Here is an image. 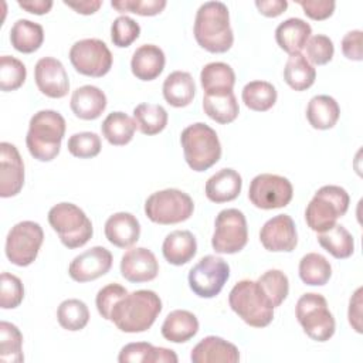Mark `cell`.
Here are the masks:
<instances>
[{"label": "cell", "instance_id": "6da1fadb", "mask_svg": "<svg viewBox=\"0 0 363 363\" xmlns=\"http://www.w3.org/2000/svg\"><path fill=\"white\" fill-rule=\"evenodd\" d=\"M162 308V299L155 291L138 289L128 292L113 305L109 320L121 332L142 333L150 329Z\"/></svg>", "mask_w": 363, "mask_h": 363}, {"label": "cell", "instance_id": "7a4b0ae2", "mask_svg": "<svg viewBox=\"0 0 363 363\" xmlns=\"http://www.w3.org/2000/svg\"><path fill=\"white\" fill-rule=\"evenodd\" d=\"M193 33L197 44L206 51L227 52L234 43L228 7L223 1L203 3L196 13Z\"/></svg>", "mask_w": 363, "mask_h": 363}, {"label": "cell", "instance_id": "3957f363", "mask_svg": "<svg viewBox=\"0 0 363 363\" xmlns=\"http://www.w3.org/2000/svg\"><path fill=\"white\" fill-rule=\"evenodd\" d=\"M64 135V116L54 109H43L30 119L26 145L30 155L38 162H51L60 153Z\"/></svg>", "mask_w": 363, "mask_h": 363}, {"label": "cell", "instance_id": "277c9868", "mask_svg": "<svg viewBox=\"0 0 363 363\" xmlns=\"http://www.w3.org/2000/svg\"><path fill=\"white\" fill-rule=\"evenodd\" d=\"M180 143L187 166L194 172H204L221 157V143L217 132L203 122H196L183 129Z\"/></svg>", "mask_w": 363, "mask_h": 363}, {"label": "cell", "instance_id": "5b68a950", "mask_svg": "<svg viewBox=\"0 0 363 363\" xmlns=\"http://www.w3.org/2000/svg\"><path fill=\"white\" fill-rule=\"evenodd\" d=\"M228 303L248 326L265 328L274 319V306L257 281L242 279L237 282L228 294Z\"/></svg>", "mask_w": 363, "mask_h": 363}, {"label": "cell", "instance_id": "8992f818", "mask_svg": "<svg viewBox=\"0 0 363 363\" xmlns=\"http://www.w3.org/2000/svg\"><path fill=\"white\" fill-rule=\"evenodd\" d=\"M349 193L336 184H326L318 189L305 210L308 227L316 233L332 228L337 218L345 216L349 208Z\"/></svg>", "mask_w": 363, "mask_h": 363}, {"label": "cell", "instance_id": "52a82bcc", "mask_svg": "<svg viewBox=\"0 0 363 363\" xmlns=\"http://www.w3.org/2000/svg\"><path fill=\"white\" fill-rule=\"evenodd\" d=\"M48 223L58 234L60 241L69 250L85 245L94 234L88 216L74 203H58L48 211Z\"/></svg>", "mask_w": 363, "mask_h": 363}, {"label": "cell", "instance_id": "ba28073f", "mask_svg": "<svg viewBox=\"0 0 363 363\" xmlns=\"http://www.w3.org/2000/svg\"><path fill=\"white\" fill-rule=\"evenodd\" d=\"M295 315L303 332L312 340L326 342L335 335L336 322L323 295L316 292L303 294L296 302Z\"/></svg>", "mask_w": 363, "mask_h": 363}, {"label": "cell", "instance_id": "9c48e42d", "mask_svg": "<svg viewBox=\"0 0 363 363\" xmlns=\"http://www.w3.org/2000/svg\"><path fill=\"white\" fill-rule=\"evenodd\" d=\"M193 211V199L179 189L157 190L145 201L146 217L162 225L183 223L191 217Z\"/></svg>", "mask_w": 363, "mask_h": 363}, {"label": "cell", "instance_id": "30bf717a", "mask_svg": "<svg viewBox=\"0 0 363 363\" xmlns=\"http://www.w3.org/2000/svg\"><path fill=\"white\" fill-rule=\"evenodd\" d=\"M44 241L43 227L30 220L14 224L6 237V257L17 267H28L40 252Z\"/></svg>", "mask_w": 363, "mask_h": 363}, {"label": "cell", "instance_id": "8fae6325", "mask_svg": "<svg viewBox=\"0 0 363 363\" xmlns=\"http://www.w3.org/2000/svg\"><path fill=\"white\" fill-rule=\"evenodd\" d=\"M248 241V227L244 213L238 208L221 210L214 221L211 247L217 254L240 252Z\"/></svg>", "mask_w": 363, "mask_h": 363}, {"label": "cell", "instance_id": "7c38bea8", "mask_svg": "<svg viewBox=\"0 0 363 363\" xmlns=\"http://www.w3.org/2000/svg\"><path fill=\"white\" fill-rule=\"evenodd\" d=\"M69 61L81 75L101 78L111 71L113 57L102 40L84 38L71 45Z\"/></svg>", "mask_w": 363, "mask_h": 363}, {"label": "cell", "instance_id": "4fadbf2b", "mask_svg": "<svg viewBox=\"0 0 363 363\" xmlns=\"http://www.w3.org/2000/svg\"><path fill=\"white\" fill-rule=\"evenodd\" d=\"M230 278V265L221 257L206 255L189 271V286L200 298L217 296Z\"/></svg>", "mask_w": 363, "mask_h": 363}, {"label": "cell", "instance_id": "5bb4252c", "mask_svg": "<svg viewBox=\"0 0 363 363\" xmlns=\"http://www.w3.org/2000/svg\"><path fill=\"white\" fill-rule=\"evenodd\" d=\"M294 196L292 183L279 174L261 173L257 174L248 189L250 201L262 210H274L285 207Z\"/></svg>", "mask_w": 363, "mask_h": 363}, {"label": "cell", "instance_id": "9a60e30c", "mask_svg": "<svg viewBox=\"0 0 363 363\" xmlns=\"http://www.w3.org/2000/svg\"><path fill=\"white\" fill-rule=\"evenodd\" d=\"M112 261L113 258L108 248L95 245L81 252L71 261L68 275L75 282H89L108 274L112 267Z\"/></svg>", "mask_w": 363, "mask_h": 363}, {"label": "cell", "instance_id": "2e32d148", "mask_svg": "<svg viewBox=\"0 0 363 363\" xmlns=\"http://www.w3.org/2000/svg\"><path fill=\"white\" fill-rule=\"evenodd\" d=\"M259 241L271 252H291L298 244L296 225L291 216L278 214L261 227Z\"/></svg>", "mask_w": 363, "mask_h": 363}, {"label": "cell", "instance_id": "e0dca14e", "mask_svg": "<svg viewBox=\"0 0 363 363\" xmlns=\"http://www.w3.org/2000/svg\"><path fill=\"white\" fill-rule=\"evenodd\" d=\"M37 88L48 98H64L69 91L68 74L62 62L54 57H43L34 68Z\"/></svg>", "mask_w": 363, "mask_h": 363}, {"label": "cell", "instance_id": "ac0fdd59", "mask_svg": "<svg viewBox=\"0 0 363 363\" xmlns=\"http://www.w3.org/2000/svg\"><path fill=\"white\" fill-rule=\"evenodd\" d=\"M24 186V163L18 149L9 142L0 143V196H17Z\"/></svg>", "mask_w": 363, "mask_h": 363}, {"label": "cell", "instance_id": "d6986e66", "mask_svg": "<svg viewBox=\"0 0 363 363\" xmlns=\"http://www.w3.org/2000/svg\"><path fill=\"white\" fill-rule=\"evenodd\" d=\"M122 277L133 284L149 282L159 274V262L155 254L145 247H133L121 258Z\"/></svg>", "mask_w": 363, "mask_h": 363}, {"label": "cell", "instance_id": "ffe728a7", "mask_svg": "<svg viewBox=\"0 0 363 363\" xmlns=\"http://www.w3.org/2000/svg\"><path fill=\"white\" fill-rule=\"evenodd\" d=\"M190 360L193 363H237L240 352L234 343L220 336H206L193 347Z\"/></svg>", "mask_w": 363, "mask_h": 363}, {"label": "cell", "instance_id": "44dd1931", "mask_svg": "<svg viewBox=\"0 0 363 363\" xmlns=\"http://www.w3.org/2000/svg\"><path fill=\"white\" fill-rule=\"evenodd\" d=\"M105 237L118 248H130L140 237L139 220L126 211H119L108 217L105 221Z\"/></svg>", "mask_w": 363, "mask_h": 363}, {"label": "cell", "instance_id": "7402d4cb", "mask_svg": "<svg viewBox=\"0 0 363 363\" xmlns=\"http://www.w3.org/2000/svg\"><path fill=\"white\" fill-rule=\"evenodd\" d=\"M241 189L242 179L240 173L234 169L224 167L208 177L204 186V193L210 201L221 204L235 200L240 196Z\"/></svg>", "mask_w": 363, "mask_h": 363}, {"label": "cell", "instance_id": "603a6c76", "mask_svg": "<svg viewBox=\"0 0 363 363\" xmlns=\"http://www.w3.org/2000/svg\"><path fill=\"white\" fill-rule=\"evenodd\" d=\"M166 57L160 47L143 44L138 47L130 60V71L140 81H153L164 69Z\"/></svg>", "mask_w": 363, "mask_h": 363}, {"label": "cell", "instance_id": "cb8c5ba5", "mask_svg": "<svg viewBox=\"0 0 363 363\" xmlns=\"http://www.w3.org/2000/svg\"><path fill=\"white\" fill-rule=\"evenodd\" d=\"M106 95L95 85H82L77 88L69 101L72 113L84 121L98 119L106 108Z\"/></svg>", "mask_w": 363, "mask_h": 363}, {"label": "cell", "instance_id": "d4e9b609", "mask_svg": "<svg viewBox=\"0 0 363 363\" xmlns=\"http://www.w3.org/2000/svg\"><path fill=\"white\" fill-rule=\"evenodd\" d=\"M312 27L299 17L284 20L275 28V40L281 50L289 55L301 52L311 38Z\"/></svg>", "mask_w": 363, "mask_h": 363}, {"label": "cell", "instance_id": "484cf974", "mask_svg": "<svg viewBox=\"0 0 363 363\" xmlns=\"http://www.w3.org/2000/svg\"><path fill=\"white\" fill-rule=\"evenodd\" d=\"M164 259L176 267L193 259L197 252V241L189 230H174L166 235L162 244Z\"/></svg>", "mask_w": 363, "mask_h": 363}, {"label": "cell", "instance_id": "4316f807", "mask_svg": "<svg viewBox=\"0 0 363 363\" xmlns=\"http://www.w3.org/2000/svg\"><path fill=\"white\" fill-rule=\"evenodd\" d=\"M199 332V319L186 309L172 311L162 323V336L172 343H184Z\"/></svg>", "mask_w": 363, "mask_h": 363}, {"label": "cell", "instance_id": "83f0119b", "mask_svg": "<svg viewBox=\"0 0 363 363\" xmlns=\"http://www.w3.org/2000/svg\"><path fill=\"white\" fill-rule=\"evenodd\" d=\"M163 98L174 108H184L191 104L196 95V84L190 72L173 71L163 81Z\"/></svg>", "mask_w": 363, "mask_h": 363}, {"label": "cell", "instance_id": "f1b7e54d", "mask_svg": "<svg viewBox=\"0 0 363 363\" xmlns=\"http://www.w3.org/2000/svg\"><path fill=\"white\" fill-rule=\"evenodd\" d=\"M340 116V108L336 99L330 95H315L306 106V119L313 129H332Z\"/></svg>", "mask_w": 363, "mask_h": 363}, {"label": "cell", "instance_id": "f546056e", "mask_svg": "<svg viewBox=\"0 0 363 363\" xmlns=\"http://www.w3.org/2000/svg\"><path fill=\"white\" fill-rule=\"evenodd\" d=\"M200 84L206 95L233 92L235 84L234 69L225 62H208L200 71Z\"/></svg>", "mask_w": 363, "mask_h": 363}, {"label": "cell", "instance_id": "4dcf8cb0", "mask_svg": "<svg viewBox=\"0 0 363 363\" xmlns=\"http://www.w3.org/2000/svg\"><path fill=\"white\" fill-rule=\"evenodd\" d=\"M10 43L14 50L23 54L37 51L44 43L43 26L27 18H18L10 30Z\"/></svg>", "mask_w": 363, "mask_h": 363}, {"label": "cell", "instance_id": "1f68e13d", "mask_svg": "<svg viewBox=\"0 0 363 363\" xmlns=\"http://www.w3.org/2000/svg\"><path fill=\"white\" fill-rule=\"evenodd\" d=\"M284 79L294 91H305L315 84L316 69L302 52L292 54L286 60Z\"/></svg>", "mask_w": 363, "mask_h": 363}, {"label": "cell", "instance_id": "d6a6232c", "mask_svg": "<svg viewBox=\"0 0 363 363\" xmlns=\"http://www.w3.org/2000/svg\"><path fill=\"white\" fill-rule=\"evenodd\" d=\"M136 129L133 118L121 111L109 113L101 125L104 138L113 146L128 145L133 139Z\"/></svg>", "mask_w": 363, "mask_h": 363}, {"label": "cell", "instance_id": "836d02e7", "mask_svg": "<svg viewBox=\"0 0 363 363\" xmlns=\"http://www.w3.org/2000/svg\"><path fill=\"white\" fill-rule=\"evenodd\" d=\"M319 245L337 259H346L354 252L353 235L342 224H335L323 233H318Z\"/></svg>", "mask_w": 363, "mask_h": 363}, {"label": "cell", "instance_id": "e575fe53", "mask_svg": "<svg viewBox=\"0 0 363 363\" xmlns=\"http://www.w3.org/2000/svg\"><path fill=\"white\" fill-rule=\"evenodd\" d=\"M203 109L208 118L217 123L227 125L235 121L240 113V106L234 92L206 95L203 96Z\"/></svg>", "mask_w": 363, "mask_h": 363}, {"label": "cell", "instance_id": "d590c367", "mask_svg": "<svg viewBox=\"0 0 363 363\" xmlns=\"http://www.w3.org/2000/svg\"><path fill=\"white\" fill-rule=\"evenodd\" d=\"M299 278L311 286L326 285L332 277L330 262L318 252H308L299 261Z\"/></svg>", "mask_w": 363, "mask_h": 363}, {"label": "cell", "instance_id": "8d00e7d4", "mask_svg": "<svg viewBox=\"0 0 363 363\" xmlns=\"http://www.w3.org/2000/svg\"><path fill=\"white\" fill-rule=\"evenodd\" d=\"M133 121L136 128L147 136L160 133L169 121L167 111L157 104H139L133 109Z\"/></svg>", "mask_w": 363, "mask_h": 363}, {"label": "cell", "instance_id": "74e56055", "mask_svg": "<svg viewBox=\"0 0 363 363\" xmlns=\"http://www.w3.org/2000/svg\"><path fill=\"white\" fill-rule=\"evenodd\" d=\"M241 98L251 111L265 112L275 105L278 94L275 86L268 81H251L242 88Z\"/></svg>", "mask_w": 363, "mask_h": 363}, {"label": "cell", "instance_id": "f35d334b", "mask_svg": "<svg viewBox=\"0 0 363 363\" xmlns=\"http://www.w3.org/2000/svg\"><path fill=\"white\" fill-rule=\"evenodd\" d=\"M57 320L60 326L69 332L84 329L89 322V309L86 303L77 298L65 299L57 309Z\"/></svg>", "mask_w": 363, "mask_h": 363}, {"label": "cell", "instance_id": "ab89813d", "mask_svg": "<svg viewBox=\"0 0 363 363\" xmlns=\"http://www.w3.org/2000/svg\"><path fill=\"white\" fill-rule=\"evenodd\" d=\"M0 360L4 363H21L23 335L20 329L10 322H0Z\"/></svg>", "mask_w": 363, "mask_h": 363}, {"label": "cell", "instance_id": "60d3db41", "mask_svg": "<svg viewBox=\"0 0 363 363\" xmlns=\"http://www.w3.org/2000/svg\"><path fill=\"white\" fill-rule=\"evenodd\" d=\"M257 284L271 302V305L278 308L288 296L289 281L288 277L279 269H268L258 279Z\"/></svg>", "mask_w": 363, "mask_h": 363}, {"label": "cell", "instance_id": "b9f144b4", "mask_svg": "<svg viewBox=\"0 0 363 363\" xmlns=\"http://www.w3.org/2000/svg\"><path fill=\"white\" fill-rule=\"evenodd\" d=\"M26 78L27 68L20 60L11 55L0 57V89L3 92L18 89L26 82Z\"/></svg>", "mask_w": 363, "mask_h": 363}, {"label": "cell", "instance_id": "7bdbcfd3", "mask_svg": "<svg viewBox=\"0 0 363 363\" xmlns=\"http://www.w3.org/2000/svg\"><path fill=\"white\" fill-rule=\"evenodd\" d=\"M68 152L79 159H91L99 155L102 143L95 132H78L69 136Z\"/></svg>", "mask_w": 363, "mask_h": 363}, {"label": "cell", "instance_id": "ee69618b", "mask_svg": "<svg viewBox=\"0 0 363 363\" xmlns=\"http://www.w3.org/2000/svg\"><path fill=\"white\" fill-rule=\"evenodd\" d=\"M140 26L129 16H119L112 21L111 40L118 48H126L139 38Z\"/></svg>", "mask_w": 363, "mask_h": 363}, {"label": "cell", "instance_id": "f6af8a7d", "mask_svg": "<svg viewBox=\"0 0 363 363\" xmlns=\"http://www.w3.org/2000/svg\"><path fill=\"white\" fill-rule=\"evenodd\" d=\"M24 299V286L18 277L1 272L0 277V306L3 309H14Z\"/></svg>", "mask_w": 363, "mask_h": 363}, {"label": "cell", "instance_id": "bcb514c9", "mask_svg": "<svg viewBox=\"0 0 363 363\" xmlns=\"http://www.w3.org/2000/svg\"><path fill=\"white\" fill-rule=\"evenodd\" d=\"M305 50H306V60L312 65H325L329 61H332L335 54L333 41L325 34L312 35L308 40Z\"/></svg>", "mask_w": 363, "mask_h": 363}, {"label": "cell", "instance_id": "7dc6e473", "mask_svg": "<svg viewBox=\"0 0 363 363\" xmlns=\"http://www.w3.org/2000/svg\"><path fill=\"white\" fill-rule=\"evenodd\" d=\"M166 0H115L111 6L121 13H135L138 16H156L166 7Z\"/></svg>", "mask_w": 363, "mask_h": 363}, {"label": "cell", "instance_id": "c3c4849f", "mask_svg": "<svg viewBox=\"0 0 363 363\" xmlns=\"http://www.w3.org/2000/svg\"><path fill=\"white\" fill-rule=\"evenodd\" d=\"M128 294V289L125 286H122L121 284H116V282H112V284H108L105 286H102L98 294H96V298H95V305H96V309H98V313L109 320L111 318V311L113 308V305L121 299L123 298L125 295Z\"/></svg>", "mask_w": 363, "mask_h": 363}, {"label": "cell", "instance_id": "681fc988", "mask_svg": "<svg viewBox=\"0 0 363 363\" xmlns=\"http://www.w3.org/2000/svg\"><path fill=\"white\" fill-rule=\"evenodd\" d=\"M152 349H153V345L147 342L128 343L121 349L118 354V362L119 363H147Z\"/></svg>", "mask_w": 363, "mask_h": 363}, {"label": "cell", "instance_id": "f907efd6", "mask_svg": "<svg viewBox=\"0 0 363 363\" xmlns=\"http://www.w3.org/2000/svg\"><path fill=\"white\" fill-rule=\"evenodd\" d=\"M298 4L309 18L316 21L329 18L336 7V3L332 0H299Z\"/></svg>", "mask_w": 363, "mask_h": 363}, {"label": "cell", "instance_id": "816d5d0a", "mask_svg": "<svg viewBox=\"0 0 363 363\" xmlns=\"http://www.w3.org/2000/svg\"><path fill=\"white\" fill-rule=\"evenodd\" d=\"M362 30H350L342 38V52L347 60L362 61Z\"/></svg>", "mask_w": 363, "mask_h": 363}, {"label": "cell", "instance_id": "f5cc1de1", "mask_svg": "<svg viewBox=\"0 0 363 363\" xmlns=\"http://www.w3.org/2000/svg\"><path fill=\"white\" fill-rule=\"evenodd\" d=\"M362 292H363L362 286L354 291V294L349 301V309H347L349 323L357 333L363 332L362 330Z\"/></svg>", "mask_w": 363, "mask_h": 363}, {"label": "cell", "instance_id": "db71d44e", "mask_svg": "<svg viewBox=\"0 0 363 363\" xmlns=\"http://www.w3.org/2000/svg\"><path fill=\"white\" fill-rule=\"evenodd\" d=\"M255 7L265 17H278L286 10L288 1L286 0H257Z\"/></svg>", "mask_w": 363, "mask_h": 363}, {"label": "cell", "instance_id": "11a10c76", "mask_svg": "<svg viewBox=\"0 0 363 363\" xmlns=\"http://www.w3.org/2000/svg\"><path fill=\"white\" fill-rule=\"evenodd\" d=\"M17 4L31 14L41 16L47 14L52 9L54 3L51 0H18Z\"/></svg>", "mask_w": 363, "mask_h": 363}, {"label": "cell", "instance_id": "9f6ffc18", "mask_svg": "<svg viewBox=\"0 0 363 363\" xmlns=\"http://www.w3.org/2000/svg\"><path fill=\"white\" fill-rule=\"evenodd\" d=\"M64 4L72 10H75L79 14L89 16L99 10L102 6L101 0H81V1H64Z\"/></svg>", "mask_w": 363, "mask_h": 363}, {"label": "cell", "instance_id": "6f0895ef", "mask_svg": "<svg viewBox=\"0 0 363 363\" xmlns=\"http://www.w3.org/2000/svg\"><path fill=\"white\" fill-rule=\"evenodd\" d=\"M177 360L179 357L174 353V350L167 347L153 346L147 363H177Z\"/></svg>", "mask_w": 363, "mask_h": 363}]
</instances>
